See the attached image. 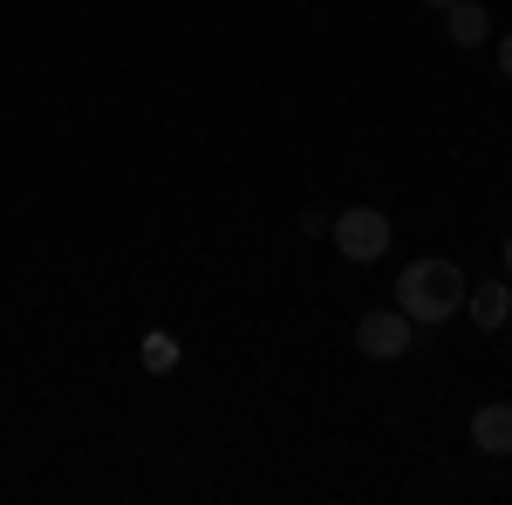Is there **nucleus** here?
<instances>
[{"mask_svg":"<svg viewBox=\"0 0 512 505\" xmlns=\"http://www.w3.org/2000/svg\"><path fill=\"white\" fill-rule=\"evenodd\" d=\"M465 314H472L485 335H499L512 321V280H478V287H465Z\"/></svg>","mask_w":512,"mask_h":505,"instance_id":"nucleus-4","label":"nucleus"},{"mask_svg":"<svg viewBox=\"0 0 512 505\" xmlns=\"http://www.w3.org/2000/svg\"><path fill=\"white\" fill-rule=\"evenodd\" d=\"M444 28H451L458 48H478V41L492 35V14H485L478 0H451V7H444Z\"/></svg>","mask_w":512,"mask_h":505,"instance_id":"nucleus-6","label":"nucleus"},{"mask_svg":"<svg viewBox=\"0 0 512 505\" xmlns=\"http://www.w3.org/2000/svg\"><path fill=\"white\" fill-rule=\"evenodd\" d=\"M410 335H417V321L403 308H369L355 321V349L369 355V362H396V355H410Z\"/></svg>","mask_w":512,"mask_h":505,"instance_id":"nucleus-3","label":"nucleus"},{"mask_svg":"<svg viewBox=\"0 0 512 505\" xmlns=\"http://www.w3.org/2000/svg\"><path fill=\"white\" fill-rule=\"evenodd\" d=\"M424 7H451V0H424Z\"/></svg>","mask_w":512,"mask_h":505,"instance_id":"nucleus-10","label":"nucleus"},{"mask_svg":"<svg viewBox=\"0 0 512 505\" xmlns=\"http://www.w3.org/2000/svg\"><path fill=\"white\" fill-rule=\"evenodd\" d=\"M171 362H178V342H171V335H144V369H151V376H164Z\"/></svg>","mask_w":512,"mask_h":505,"instance_id":"nucleus-7","label":"nucleus"},{"mask_svg":"<svg viewBox=\"0 0 512 505\" xmlns=\"http://www.w3.org/2000/svg\"><path fill=\"white\" fill-rule=\"evenodd\" d=\"M465 287L472 280L458 273V260H410L396 273V308L417 328H444L451 314H465Z\"/></svg>","mask_w":512,"mask_h":505,"instance_id":"nucleus-1","label":"nucleus"},{"mask_svg":"<svg viewBox=\"0 0 512 505\" xmlns=\"http://www.w3.org/2000/svg\"><path fill=\"white\" fill-rule=\"evenodd\" d=\"M506 280H512V233H506Z\"/></svg>","mask_w":512,"mask_h":505,"instance_id":"nucleus-9","label":"nucleus"},{"mask_svg":"<svg viewBox=\"0 0 512 505\" xmlns=\"http://www.w3.org/2000/svg\"><path fill=\"white\" fill-rule=\"evenodd\" d=\"M328 239H335V253H342V260L376 267V260L390 253V212H383V205H349V212L328 226Z\"/></svg>","mask_w":512,"mask_h":505,"instance_id":"nucleus-2","label":"nucleus"},{"mask_svg":"<svg viewBox=\"0 0 512 505\" xmlns=\"http://www.w3.org/2000/svg\"><path fill=\"white\" fill-rule=\"evenodd\" d=\"M499 76L512 82V35H499Z\"/></svg>","mask_w":512,"mask_h":505,"instance_id":"nucleus-8","label":"nucleus"},{"mask_svg":"<svg viewBox=\"0 0 512 505\" xmlns=\"http://www.w3.org/2000/svg\"><path fill=\"white\" fill-rule=\"evenodd\" d=\"M472 444L485 458H512V403H478L472 410Z\"/></svg>","mask_w":512,"mask_h":505,"instance_id":"nucleus-5","label":"nucleus"}]
</instances>
